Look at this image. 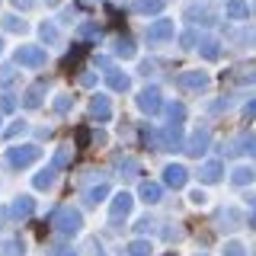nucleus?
<instances>
[{
    "label": "nucleus",
    "instance_id": "nucleus-9",
    "mask_svg": "<svg viewBox=\"0 0 256 256\" xmlns=\"http://www.w3.org/2000/svg\"><path fill=\"white\" fill-rule=\"evenodd\" d=\"M208 141H212V132H208V128H202V132H196V134L189 138V148H186V150H189L192 157H198V154H205Z\"/></svg>",
    "mask_w": 256,
    "mask_h": 256
},
{
    "label": "nucleus",
    "instance_id": "nucleus-14",
    "mask_svg": "<svg viewBox=\"0 0 256 256\" xmlns=\"http://www.w3.org/2000/svg\"><path fill=\"white\" fill-rule=\"evenodd\" d=\"M54 173H58V166H48V170H42L36 180H32V186L36 189H52L54 186Z\"/></svg>",
    "mask_w": 256,
    "mask_h": 256
},
{
    "label": "nucleus",
    "instance_id": "nucleus-39",
    "mask_svg": "<svg viewBox=\"0 0 256 256\" xmlns=\"http://www.w3.org/2000/svg\"><path fill=\"white\" fill-rule=\"evenodd\" d=\"M192 42H196V32H186V36H182V45L192 48Z\"/></svg>",
    "mask_w": 256,
    "mask_h": 256
},
{
    "label": "nucleus",
    "instance_id": "nucleus-15",
    "mask_svg": "<svg viewBox=\"0 0 256 256\" xmlns=\"http://www.w3.org/2000/svg\"><path fill=\"white\" fill-rule=\"evenodd\" d=\"M141 198H144L148 205L160 202V186H157V182H150V180H144V182H141Z\"/></svg>",
    "mask_w": 256,
    "mask_h": 256
},
{
    "label": "nucleus",
    "instance_id": "nucleus-23",
    "mask_svg": "<svg viewBox=\"0 0 256 256\" xmlns=\"http://www.w3.org/2000/svg\"><path fill=\"white\" fill-rule=\"evenodd\" d=\"M22 102H26V106H29V109H36V106H38V102H42V84H36V86H29V90H26V100H22Z\"/></svg>",
    "mask_w": 256,
    "mask_h": 256
},
{
    "label": "nucleus",
    "instance_id": "nucleus-11",
    "mask_svg": "<svg viewBox=\"0 0 256 256\" xmlns=\"http://www.w3.org/2000/svg\"><path fill=\"white\" fill-rule=\"evenodd\" d=\"M224 13H228L230 20H246V16H250V4H246V0H228Z\"/></svg>",
    "mask_w": 256,
    "mask_h": 256
},
{
    "label": "nucleus",
    "instance_id": "nucleus-22",
    "mask_svg": "<svg viewBox=\"0 0 256 256\" xmlns=\"http://www.w3.org/2000/svg\"><path fill=\"white\" fill-rule=\"evenodd\" d=\"M230 180H234V186H246V182H253V170L250 166H237Z\"/></svg>",
    "mask_w": 256,
    "mask_h": 256
},
{
    "label": "nucleus",
    "instance_id": "nucleus-26",
    "mask_svg": "<svg viewBox=\"0 0 256 256\" xmlns=\"http://www.w3.org/2000/svg\"><path fill=\"white\" fill-rule=\"evenodd\" d=\"M109 86H112V90H128V74L112 70V74H109Z\"/></svg>",
    "mask_w": 256,
    "mask_h": 256
},
{
    "label": "nucleus",
    "instance_id": "nucleus-7",
    "mask_svg": "<svg viewBox=\"0 0 256 256\" xmlns=\"http://www.w3.org/2000/svg\"><path fill=\"white\" fill-rule=\"evenodd\" d=\"M180 84L189 86V90H205V86H208V74H205V70H182Z\"/></svg>",
    "mask_w": 256,
    "mask_h": 256
},
{
    "label": "nucleus",
    "instance_id": "nucleus-35",
    "mask_svg": "<svg viewBox=\"0 0 256 256\" xmlns=\"http://www.w3.org/2000/svg\"><path fill=\"white\" fill-rule=\"evenodd\" d=\"M189 198H192L196 205H205V192H202V189H192V196H189Z\"/></svg>",
    "mask_w": 256,
    "mask_h": 256
},
{
    "label": "nucleus",
    "instance_id": "nucleus-20",
    "mask_svg": "<svg viewBox=\"0 0 256 256\" xmlns=\"http://www.w3.org/2000/svg\"><path fill=\"white\" fill-rule=\"evenodd\" d=\"M230 154H253V157H256V134H246V138H240V148H234Z\"/></svg>",
    "mask_w": 256,
    "mask_h": 256
},
{
    "label": "nucleus",
    "instance_id": "nucleus-36",
    "mask_svg": "<svg viewBox=\"0 0 256 256\" xmlns=\"http://www.w3.org/2000/svg\"><path fill=\"white\" fill-rule=\"evenodd\" d=\"M86 141H90V132H86V128H80V132H77V144H80V148H84Z\"/></svg>",
    "mask_w": 256,
    "mask_h": 256
},
{
    "label": "nucleus",
    "instance_id": "nucleus-6",
    "mask_svg": "<svg viewBox=\"0 0 256 256\" xmlns=\"http://www.w3.org/2000/svg\"><path fill=\"white\" fill-rule=\"evenodd\" d=\"M186 166H182V164H170V166H166V170H164V182H166V186H170V189H182V186H186Z\"/></svg>",
    "mask_w": 256,
    "mask_h": 256
},
{
    "label": "nucleus",
    "instance_id": "nucleus-25",
    "mask_svg": "<svg viewBox=\"0 0 256 256\" xmlns=\"http://www.w3.org/2000/svg\"><path fill=\"white\" fill-rule=\"evenodd\" d=\"M38 36H42V42H48V45H54V42H58V29H54L52 22H42Z\"/></svg>",
    "mask_w": 256,
    "mask_h": 256
},
{
    "label": "nucleus",
    "instance_id": "nucleus-40",
    "mask_svg": "<svg viewBox=\"0 0 256 256\" xmlns=\"http://www.w3.org/2000/svg\"><path fill=\"white\" fill-rule=\"evenodd\" d=\"M13 4H16V6H22V10H29V6H32V0H13Z\"/></svg>",
    "mask_w": 256,
    "mask_h": 256
},
{
    "label": "nucleus",
    "instance_id": "nucleus-18",
    "mask_svg": "<svg viewBox=\"0 0 256 256\" xmlns=\"http://www.w3.org/2000/svg\"><path fill=\"white\" fill-rule=\"evenodd\" d=\"M166 116H170V125L182 128V118H186V106H182V102H173V106H166Z\"/></svg>",
    "mask_w": 256,
    "mask_h": 256
},
{
    "label": "nucleus",
    "instance_id": "nucleus-5",
    "mask_svg": "<svg viewBox=\"0 0 256 256\" xmlns=\"http://www.w3.org/2000/svg\"><path fill=\"white\" fill-rule=\"evenodd\" d=\"M173 20H157L148 26V42H164V38H173Z\"/></svg>",
    "mask_w": 256,
    "mask_h": 256
},
{
    "label": "nucleus",
    "instance_id": "nucleus-24",
    "mask_svg": "<svg viewBox=\"0 0 256 256\" xmlns=\"http://www.w3.org/2000/svg\"><path fill=\"white\" fill-rule=\"evenodd\" d=\"M106 196H109V186L102 182V186H93L90 192H86V202H90V205H96V202H102Z\"/></svg>",
    "mask_w": 256,
    "mask_h": 256
},
{
    "label": "nucleus",
    "instance_id": "nucleus-12",
    "mask_svg": "<svg viewBox=\"0 0 256 256\" xmlns=\"http://www.w3.org/2000/svg\"><path fill=\"white\" fill-rule=\"evenodd\" d=\"M128 212H132V196H128V192H118L116 202H112V221H118Z\"/></svg>",
    "mask_w": 256,
    "mask_h": 256
},
{
    "label": "nucleus",
    "instance_id": "nucleus-41",
    "mask_svg": "<svg viewBox=\"0 0 256 256\" xmlns=\"http://www.w3.org/2000/svg\"><path fill=\"white\" fill-rule=\"evenodd\" d=\"M0 48H4V42H0Z\"/></svg>",
    "mask_w": 256,
    "mask_h": 256
},
{
    "label": "nucleus",
    "instance_id": "nucleus-17",
    "mask_svg": "<svg viewBox=\"0 0 256 256\" xmlns=\"http://www.w3.org/2000/svg\"><path fill=\"white\" fill-rule=\"evenodd\" d=\"M84 54H86V45H84V42L74 45V52H70L68 58H64V70H74L77 64H80V58H84Z\"/></svg>",
    "mask_w": 256,
    "mask_h": 256
},
{
    "label": "nucleus",
    "instance_id": "nucleus-4",
    "mask_svg": "<svg viewBox=\"0 0 256 256\" xmlns=\"http://www.w3.org/2000/svg\"><path fill=\"white\" fill-rule=\"evenodd\" d=\"M160 90L157 86H144V90L138 93V109L141 112H148V116H154V112H160Z\"/></svg>",
    "mask_w": 256,
    "mask_h": 256
},
{
    "label": "nucleus",
    "instance_id": "nucleus-37",
    "mask_svg": "<svg viewBox=\"0 0 256 256\" xmlns=\"http://www.w3.org/2000/svg\"><path fill=\"white\" fill-rule=\"evenodd\" d=\"M93 84H96L93 74H80V86H93Z\"/></svg>",
    "mask_w": 256,
    "mask_h": 256
},
{
    "label": "nucleus",
    "instance_id": "nucleus-30",
    "mask_svg": "<svg viewBox=\"0 0 256 256\" xmlns=\"http://www.w3.org/2000/svg\"><path fill=\"white\" fill-rule=\"evenodd\" d=\"M224 256H246V250H244V244H237V240H230V244L224 246Z\"/></svg>",
    "mask_w": 256,
    "mask_h": 256
},
{
    "label": "nucleus",
    "instance_id": "nucleus-21",
    "mask_svg": "<svg viewBox=\"0 0 256 256\" xmlns=\"http://www.w3.org/2000/svg\"><path fill=\"white\" fill-rule=\"evenodd\" d=\"M116 54H122V58H132L134 54V42L128 36H118V42H116Z\"/></svg>",
    "mask_w": 256,
    "mask_h": 256
},
{
    "label": "nucleus",
    "instance_id": "nucleus-13",
    "mask_svg": "<svg viewBox=\"0 0 256 256\" xmlns=\"http://www.w3.org/2000/svg\"><path fill=\"white\" fill-rule=\"evenodd\" d=\"M198 176H202V182H218L221 180V164L218 160H208V164H202Z\"/></svg>",
    "mask_w": 256,
    "mask_h": 256
},
{
    "label": "nucleus",
    "instance_id": "nucleus-29",
    "mask_svg": "<svg viewBox=\"0 0 256 256\" xmlns=\"http://www.w3.org/2000/svg\"><path fill=\"white\" fill-rule=\"evenodd\" d=\"M4 29L6 32H20L22 29V20H20V16H4Z\"/></svg>",
    "mask_w": 256,
    "mask_h": 256
},
{
    "label": "nucleus",
    "instance_id": "nucleus-1",
    "mask_svg": "<svg viewBox=\"0 0 256 256\" xmlns=\"http://www.w3.org/2000/svg\"><path fill=\"white\" fill-rule=\"evenodd\" d=\"M38 157H42V148H36V144H20V148H10V150H6L10 166H29V164H36Z\"/></svg>",
    "mask_w": 256,
    "mask_h": 256
},
{
    "label": "nucleus",
    "instance_id": "nucleus-10",
    "mask_svg": "<svg viewBox=\"0 0 256 256\" xmlns=\"http://www.w3.org/2000/svg\"><path fill=\"white\" fill-rule=\"evenodd\" d=\"M90 112H93V118H96V122H109V116H112L109 96H93V106H90Z\"/></svg>",
    "mask_w": 256,
    "mask_h": 256
},
{
    "label": "nucleus",
    "instance_id": "nucleus-33",
    "mask_svg": "<svg viewBox=\"0 0 256 256\" xmlns=\"http://www.w3.org/2000/svg\"><path fill=\"white\" fill-rule=\"evenodd\" d=\"M70 109V96H58L54 100V112H68Z\"/></svg>",
    "mask_w": 256,
    "mask_h": 256
},
{
    "label": "nucleus",
    "instance_id": "nucleus-19",
    "mask_svg": "<svg viewBox=\"0 0 256 256\" xmlns=\"http://www.w3.org/2000/svg\"><path fill=\"white\" fill-rule=\"evenodd\" d=\"M125 250L132 253V256H150V250H154V246H150V240H132Z\"/></svg>",
    "mask_w": 256,
    "mask_h": 256
},
{
    "label": "nucleus",
    "instance_id": "nucleus-38",
    "mask_svg": "<svg viewBox=\"0 0 256 256\" xmlns=\"http://www.w3.org/2000/svg\"><path fill=\"white\" fill-rule=\"evenodd\" d=\"M20 132H26V122H16L13 128H10V132H6V134H10V138H13V134H20Z\"/></svg>",
    "mask_w": 256,
    "mask_h": 256
},
{
    "label": "nucleus",
    "instance_id": "nucleus-32",
    "mask_svg": "<svg viewBox=\"0 0 256 256\" xmlns=\"http://www.w3.org/2000/svg\"><path fill=\"white\" fill-rule=\"evenodd\" d=\"M0 109H4V112H13V109H16V100H13L10 93H6V96H0Z\"/></svg>",
    "mask_w": 256,
    "mask_h": 256
},
{
    "label": "nucleus",
    "instance_id": "nucleus-3",
    "mask_svg": "<svg viewBox=\"0 0 256 256\" xmlns=\"http://www.w3.org/2000/svg\"><path fill=\"white\" fill-rule=\"evenodd\" d=\"M16 64H22V68H42V64H45V48L20 45V48H16Z\"/></svg>",
    "mask_w": 256,
    "mask_h": 256
},
{
    "label": "nucleus",
    "instance_id": "nucleus-2",
    "mask_svg": "<svg viewBox=\"0 0 256 256\" xmlns=\"http://www.w3.org/2000/svg\"><path fill=\"white\" fill-rule=\"evenodd\" d=\"M54 228L61 230V234H77L80 230V212L77 208H58V212H54Z\"/></svg>",
    "mask_w": 256,
    "mask_h": 256
},
{
    "label": "nucleus",
    "instance_id": "nucleus-31",
    "mask_svg": "<svg viewBox=\"0 0 256 256\" xmlns=\"http://www.w3.org/2000/svg\"><path fill=\"white\" fill-rule=\"evenodd\" d=\"M13 77H16V68H13V64H6V68H0V86H6V84H10Z\"/></svg>",
    "mask_w": 256,
    "mask_h": 256
},
{
    "label": "nucleus",
    "instance_id": "nucleus-8",
    "mask_svg": "<svg viewBox=\"0 0 256 256\" xmlns=\"http://www.w3.org/2000/svg\"><path fill=\"white\" fill-rule=\"evenodd\" d=\"M32 212H36V198H29V196H20L13 202V208H10V214H13V218H20V221L32 218Z\"/></svg>",
    "mask_w": 256,
    "mask_h": 256
},
{
    "label": "nucleus",
    "instance_id": "nucleus-27",
    "mask_svg": "<svg viewBox=\"0 0 256 256\" xmlns=\"http://www.w3.org/2000/svg\"><path fill=\"white\" fill-rule=\"evenodd\" d=\"M70 157H74V150H70V144H64L58 154H54V166H68V164H70Z\"/></svg>",
    "mask_w": 256,
    "mask_h": 256
},
{
    "label": "nucleus",
    "instance_id": "nucleus-34",
    "mask_svg": "<svg viewBox=\"0 0 256 256\" xmlns=\"http://www.w3.org/2000/svg\"><path fill=\"white\" fill-rule=\"evenodd\" d=\"M244 116H246V118H256V100H250V102L244 106Z\"/></svg>",
    "mask_w": 256,
    "mask_h": 256
},
{
    "label": "nucleus",
    "instance_id": "nucleus-16",
    "mask_svg": "<svg viewBox=\"0 0 256 256\" xmlns=\"http://www.w3.org/2000/svg\"><path fill=\"white\" fill-rule=\"evenodd\" d=\"M164 6H166V0H138V4H134V10L150 16V13H160Z\"/></svg>",
    "mask_w": 256,
    "mask_h": 256
},
{
    "label": "nucleus",
    "instance_id": "nucleus-28",
    "mask_svg": "<svg viewBox=\"0 0 256 256\" xmlns=\"http://www.w3.org/2000/svg\"><path fill=\"white\" fill-rule=\"evenodd\" d=\"M202 54H205L208 61H214V58H218V42H214V38H208V42L202 45Z\"/></svg>",
    "mask_w": 256,
    "mask_h": 256
}]
</instances>
